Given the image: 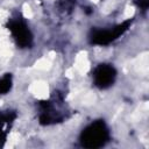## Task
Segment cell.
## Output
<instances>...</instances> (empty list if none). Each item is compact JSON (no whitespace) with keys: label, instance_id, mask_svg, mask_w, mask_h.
<instances>
[{"label":"cell","instance_id":"obj_1","mask_svg":"<svg viewBox=\"0 0 149 149\" xmlns=\"http://www.w3.org/2000/svg\"><path fill=\"white\" fill-rule=\"evenodd\" d=\"M109 140V132L102 120L88 125L80 134V144L84 148L97 149L104 147Z\"/></svg>","mask_w":149,"mask_h":149},{"label":"cell","instance_id":"obj_2","mask_svg":"<svg viewBox=\"0 0 149 149\" xmlns=\"http://www.w3.org/2000/svg\"><path fill=\"white\" fill-rule=\"evenodd\" d=\"M133 20H126L122 23L115 26L109 30H94L91 35V43L97 45H107L111 42L115 41L119 36L123 35L130 27Z\"/></svg>","mask_w":149,"mask_h":149},{"label":"cell","instance_id":"obj_3","mask_svg":"<svg viewBox=\"0 0 149 149\" xmlns=\"http://www.w3.org/2000/svg\"><path fill=\"white\" fill-rule=\"evenodd\" d=\"M8 30L12 33L16 44L20 48H29L33 44V35L26 24L24 21L21 19H12L7 23Z\"/></svg>","mask_w":149,"mask_h":149},{"label":"cell","instance_id":"obj_4","mask_svg":"<svg viewBox=\"0 0 149 149\" xmlns=\"http://www.w3.org/2000/svg\"><path fill=\"white\" fill-rule=\"evenodd\" d=\"M116 78L115 69L109 64H99L93 71V80L97 87L107 88L113 85Z\"/></svg>","mask_w":149,"mask_h":149},{"label":"cell","instance_id":"obj_5","mask_svg":"<svg viewBox=\"0 0 149 149\" xmlns=\"http://www.w3.org/2000/svg\"><path fill=\"white\" fill-rule=\"evenodd\" d=\"M12 88V76L9 73L0 78V94H6Z\"/></svg>","mask_w":149,"mask_h":149},{"label":"cell","instance_id":"obj_6","mask_svg":"<svg viewBox=\"0 0 149 149\" xmlns=\"http://www.w3.org/2000/svg\"><path fill=\"white\" fill-rule=\"evenodd\" d=\"M72 5H73V1L71 0H61L58 6L61 10H70L72 8Z\"/></svg>","mask_w":149,"mask_h":149},{"label":"cell","instance_id":"obj_7","mask_svg":"<svg viewBox=\"0 0 149 149\" xmlns=\"http://www.w3.org/2000/svg\"><path fill=\"white\" fill-rule=\"evenodd\" d=\"M135 3L142 9V10H147L148 6H149V0H134Z\"/></svg>","mask_w":149,"mask_h":149}]
</instances>
